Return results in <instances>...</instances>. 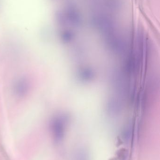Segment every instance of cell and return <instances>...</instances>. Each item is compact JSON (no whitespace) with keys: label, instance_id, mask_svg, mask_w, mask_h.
Instances as JSON below:
<instances>
[{"label":"cell","instance_id":"2","mask_svg":"<svg viewBox=\"0 0 160 160\" xmlns=\"http://www.w3.org/2000/svg\"><path fill=\"white\" fill-rule=\"evenodd\" d=\"M29 87L30 85L27 80L21 78L16 83L14 87V92L18 97H24L28 93Z\"/></svg>","mask_w":160,"mask_h":160},{"label":"cell","instance_id":"1","mask_svg":"<svg viewBox=\"0 0 160 160\" xmlns=\"http://www.w3.org/2000/svg\"><path fill=\"white\" fill-rule=\"evenodd\" d=\"M66 122V117L62 115L54 117L51 121L50 127L53 138L56 142H61L64 139Z\"/></svg>","mask_w":160,"mask_h":160}]
</instances>
